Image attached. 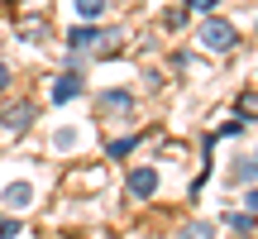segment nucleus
Returning a JSON list of instances; mask_svg holds the SVG:
<instances>
[{"instance_id":"1","label":"nucleus","mask_w":258,"mask_h":239,"mask_svg":"<svg viewBox=\"0 0 258 239\" xmlns=\"http://www.w3.org/2000/svg\"><path fill=\"white\" fill-rule=\"evenodd\" d=\"M201 43L215 48V53H230V48L239 43V29H234L230 19H215V15H211V19L201 24Z\"/></svg>"},{"instance_id":"2","label":"nucleus","mask_w":258,"mask_h":239,"mask_svg":"<svg viewBox=\"0 0 258 239\" xmlns=\"http://www.w3.org/2000/svg\"><path fill=\"white\" fill-rule=\"evenodd\" d=\"M82 91H86V77H82V72H62V77L53 82V105H72Z\"/></svg>"},{"instance_id":"3","label":"nucleus","mask_w":258,"mask_h":239,"mask_svg":"<svg viewBox=\"0 0 258 239\" xmlns=\"http://www.w3.org/2000/svg\"><path fill=\"white\" fill-rule=\"evenodd\" d=\"M158 182H163V177H158L153 167H134V172H129V192H134L139 201H148V196H158Z\"/></svg>"},{"instance_id":"4","label":"nucleus","mask_w":258,"mask_h":239,"mask_svg":"<svg viewBox=\"0 0 258 239\" xmlns=\"http://www.w3.org/2000/svg\"><path fill=\"white\" fill-rule=\"evenodd\" d=\"M96 38H101V29H96V24H72V29H67V48H72L77 57H82V53H91V48H96Z\"/></svg>"},{"instance_id":"5","label":"nucleus","mask_w":258,"mask_h":239,"mask_svg":"<svg viewBox=\"0 0 258 239\" xmlns=\"http://www.w3.org/2000/svg\"><path fill=\"white\" fill-rule=\"evenodd\" d=\"M34 115H38L34 101H19V105H10V110H0V125H5V129H29Z\"/></svg>"},{"instance_id":"6","label":"nucleus","mask_w":258,"mask_h":239,"mask_svg":"<svg viewBox=\"0 0 258 239\" xmlns=\"http://www.w3.org/2000/svg\"><path fill=\"white\" fill-rule=\"evenodd\" d=\"M230 182H234V187H253V182H258V158H234Z\"/></svg>"},{"instance_id":"7","label":"nucleus","mask_w":258,"mask_h":239,"mask_svg":"<svg viewBox=\"0 0 258 239\" xmlns=\"http://www.w3.org/2000/svg\"><path fill=\"white\" fill-rule=\"evenodd\" d=\"M29 201H34V182H10L5 187V206L10 211H24Z\"/></svg>"},{"instance_id":"8","label":"nucleus","mask_w":258,"mask_h":239,"mask_svg":"<svg viewBox=\"0 0 258 239\" xmlns=\"http://www.w3.org/2000/svg\"><path fill=\"white\" fill-rule=\"evenodd\" d=\"M120 43H124V34H120V29H101V38H96V57H110Z\"/></svg>"},{"instance_id":"9","label":"nucleus","mask_w":258,"mask_h":239,"mask_svg":"<svg viewBox=\"0 0 258 239\" xmlns=\"http://www.w3.org/2000/svg\"><path fill=\"white\" fill-rule=\"evenodd\" d=\"M134 144H139L134 134H115V139H105V153H110V158H129V153H134Z\"/></svg>"},{"instance_id":"10","label":"nucleus","mask_w":258,"mask_h":239,"mask_svg":"<svg viewBox=\"0 0 258 239\" xmlns=\"http://www.w3.org/2000/svg\"><path fill=\"white\" fill-rule=\"evenodd\" d=\"M129 105H134L129 91H101V110H129Z\"/></svg>"},{"instance_id":"11","label":"nucleus","mask_w":258,"mask_h":239,"mask_svg":"<svg viewBox=\"0 0 258 239\" xmlns=\"http://www.w3.org/2000/svg\"><path fill=\"white\" fill-rule=\"evenodd\" d=\"M215 230H211V225H206V220H191V225H182V234H177V239H211Z\"/></svg>"},{"instance_id":"12","label":"nucleus","mask_w":258,"mask_h":239,"mask_svg":"<svg viewBox=\"0 0 258 239\" xmlns=\"http://www.w3.org/2000/svg\"><path fill=\"white\" fill-rule=\"evenodd\" d=\"M225 225H230L234 234H249V230H253V215H249V211H239V215H225Z\"/></svg>"},{"instance_id":"13","label":"nucleus","mask_w":258,"mask_h":239,"mask_svg":"<svg viewBox=\"0 0 258 239\" xmlns=\"http://www.w3.org/2000/svg\"><path fill=\"white\" fill-rule=\"evenodd\" d=\"M163 29H186V5L167 10V15H163Z\"/></svg>"},{"instance_id":"14","label":"nucleus","mask_w":258,"mask_h":239,"mask_svg":"<svg viewBox=\"0 0 258 239\" xmlns=\"http://www.w3.org/2000/svg\"><path fill=\"white\" fill-rule=\"evenodd\" d=\"M101 10H105V0H77V15L82 19H96Z\"/></svg>"},{"instance_id":"15","label":"nucleus","mask_w":258,"mask_h":239,"mask_svg":"<svg viewBox=\"0 0 258 239\" xmlns=\"http://www.w3.org/2000/svg\"><path fill=\"white\" fill-rule=\"evenodd\" d=\"M239 134H244V119H230V125H225V129H215L211 139H239Z\"/></svg>"},{"instance_id":"16","label":"nucleus","mask_w":258,"mask_h":239,"mask_svg":"<svg viewBox=\"0 0 258 239\" xmlns=\"http://www.w3.org/2000/svg\"><path fill=\"white\" fill-rule=\"evenodd\" d=\"M220 0H186V15H211Z\"/></svg>"},{"instance_id":"17","label":"nucleus","mask_w":258,"mask_h":239,"mask_svg":"<svg viewBox=\"0 0 258 239\" xmlns=\"http://www.w3.org/2000/svg\"><path fill=\"white\" fill-rule=\"evenodd\" d=\"M239 110H244V115H258V91H244V96H239ZM244 115H239V119H244Z\"/></svg>"},{"instance_id":"18","label":"nucleus","mask_w":258,"mask_h":239,"mask_svg":"<svg viewBox=\"0 0 258 239\" xmlns=\"http://www.w3.org/2000/svg\"><path fill=\"white\" fill-rule=\"evenodd\" d=\"M53 144H57V148H72V144H77V129H57Z\"/></svg>"},{"instance_id":"19","label":"nucleus","mask_w":258,"mask_h":239,"mask_svg":"<svg viewBox=\"0 0 258 239\" xmlns=\"http://www.w3.org/2000/svg\"><path fill=\"white\" fill-rule=\"evenodd\" d=\"M19 234V220H15V215H10V220H0V239H15Z\"/></svg>"},{"instance_id":"20","label":"nucleus","mask_w":258,"mask_h":239,"mask_svg":"<svg viewBox=\"0 0 258 239\" xmlns=\"http://www.w3.org/2000/svg\"><path fill=\"white\" fill-rule=\"evenodd\" d=\"M5 86H10V67L0 63V91H5Z\"/></svg>"},{"instance_id":"21","label":"nucleus","mask_w":258,"mask_h":239,"mask_svg":"<svg viewBox=\"0 0 258 239\" xmlns=\"http://www.w3.org/2000/svg\"><path fill=\"white\" fill-rule=\"evenodd\" d=\"M249 211H258V187H253V192H249Z\"/></svg>"}]
</instances>
